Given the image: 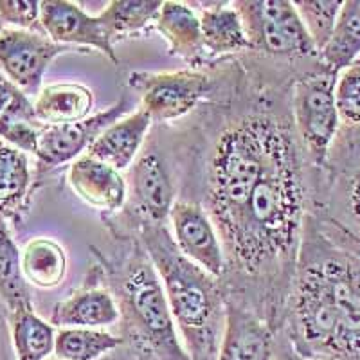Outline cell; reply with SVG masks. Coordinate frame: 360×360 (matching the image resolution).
<instances>
[{
	"label": "cell",
	"mask_w": 360,
	"mask_h": 360,
	"mask_svg": "<svg viewBox=\"0 0 360 360\" xmlns=\"http://www.w3.org/2000/svg\"><path fill=\"white\" fill-rule=\"evenodd\" d=\"M285 315L299 356L360 360V252L319 218H307Z\"/></svg>",
	"instance_id": "cell-1"
},
{
	"label": "cell",
	"mask_w": 360,
	"mask_h": 360,
	"mask_svg": "<svg viewBox=\"0 0 360 360\" xmlns=\"http://www.w3.org/2000/svg\"><path fill=\"white\" fill-rule=\"evenodd\" d=\"M139 236L159 272L189 359L218 360L227 307L225 287L180 252L166 225L141 224Z\"/></svg>",
	"instance_id": "cell-2"
},
{
	"label": "cell",
	"mask_w": 360,
	"mask_h": 360,
	"mask_svg": "<svg viewBox=\"0 0 360 360\" xmlns=\"http://www.w3.org/2000/svg\"><path fill=\"white\" fill-rule=\"evenodd\" d=\"M115 294L124 321V344L139 360H191L169 310L155 265L141 242L115 276Z\"/></svg>",
	"instance_id": "cell-3"
},
{
	"label": "cell",
	"mask_w": 360,
	"mask_h": 360,
	"mask_svg": "<svg viewBox=\"0 0 360 360\" xmlns=\"http://www.w3.org/2000/svg\"><path fill=\"white\" fill-rule=\"evenodd\" d=\"M337 76L321 69L307 74L294 86L292 123L299 146L314 168L326 164L342 128L335 101Z\"/></svg>",
	"instance_id": "cell-4"
},
{
	"label": "cell",
	"mask_w": 360,
	"mask_h": 360,
	"mask_svg": "<svg viewBox=\"0 0 360 360\" xmlns=\"http://www.w3.org/2000/svg\"><path fill=\"white\" fill-rule=\"evenodd\" d=\"M326 169L324 214L321 221L360 252V130L340 128ZM321 168V169H323Z\"/></svg>",
	"instance_id": "cell-5"
},
{
	"label": "cell",
	"mask_w": 360,
	"mask_h": 360,
	"mask_svg": "<svg viewBox=\"0 0 360 360\" xmlns=\"http://www.w3.org/2000/svg\"><path fill=\"white\" fill-rule=\"evenodd\" d=\"M252 51L274 58H319L314 41L290 0H236Z\"/></svg>",
	"instance_id": "cell-6"
},
{
	"label": "cell",
	"mask_w": 360,
	"mask_h": 360,
	"mask_svg": "<svg viewBox=\"0 0 360 360\" xmlns=\"http://www.w3.org/2000/svg\"><path fill=\"white\" fill-rule=\"evenodd\" d=\"M128 85L141 99V110L153 123H172L197 107L211 92L213 79L204 70L182 69L169 72L137 70L128 78Z\"/></svg>",
	"instance_id": "cell-7"
},
{
	"label": "cell",
	"mask_w": 360,
	"mask_h": 360,
	"mask_svg": "<svg viewBox=\"0 0 360 360\" xmlns=\"http://www.w3.org/2000/svg\"><path fill=\"white\" fill-rule=\"evenodd\" d=\"M131 103L128 96L119 99L112 107L92 114L85 121L60 127H41L38 148L34 153V179L41 180L65 164H72L89 152L103 131L110 124L130 114Z\"/></svg>",
	"instance_id": "cell-8"
},
{
	"label": "cell",
	"mask_w": 360,
	"mask_h": 360,
	"mask_svg": "<svg viewBox=\"0 0 360 360\" xmlns=\"http://www.w3.org/2000/svg\"><path fill=\"white\" fill-rule=\"evenodd\" d=\"M70 47L56 44L45 33L4 27L0 31V70L29 98L44 89V78L58 56Z\"/></svg>",
	"instance_id": "cell-9"
},
{
	"label": "cell",
	"mask_w": 360,
	"mask_h": 360,
	"mask_svg": "<svg viewBox=\"0 0 360 360\" xmlns=\"http://www.w3.org/2000/svg\"><path fill=\"white\" fill-rule=\"evenodd\" d=\"M169 221L173 242L180 252L221 281L227 274V256L217 225L204 205L179 198L172 209Z\"/></svg>",
	"instance_id": "cell-10"
},
{
	"label": "cell",
	"mask_w": 360,
	"mask_h": 360,
	"mask_svg": "<svg viewBox=\"0 0 360 360\" xmlns=\"http://www.w3.org/2000/svg\"><path fill=\"white\" fill-rule=\"evenodd\" d=\"M128 198L141 224L164 225L175 205L176 186L157 150H144L130 168Z\"/></svg>",
	"instance_id": "cell-11"
},
{
	"label": "cell",
	"mask_w": 360,
	"mask_h": 360,
	"mask_svg": "<svg viewBox=\"0 0 360 360\" xmlns=\"http://www.w3.org/2000/svg\"><path fill=\"white\" fill-rule=\"evenodd\" d=\"M41 29L44 33L63 47H94L117 63L114 44L108 38L107 29L99 15H90L76 2L70 0H44L41 2Z\"/></svg>",
	"instance_id": "cell-12"
},
{
	"label": "cell",
	"mask_w": 360,
	"mask_h": 360,
	"mask_svg": "<svg viewBox=\"0 0 360 360\" xmlns=\"http://www.w3.org/2000/svg\"><path fill=\"white\" fill-rule=\"evenodd\" d=\"M274 328L245 304L227 299L218 360H274Z\"/></svg>",
	"instance_id": "cell-13"
},
{
	"label": "cell",
	"mask_w": 360,
	"mask_h": 360,
	"mask_svg": "<svg viewBox=\"0 0 360 360\" xmlns=\"http://www.w3.org/2000/svg\"><path fill=\"white\" fill-rule=\"evenodd\" d=\"M67 182L76 197L105 214L121 211L128 200V182L123 173L86 153L70 164Z\"/></svg>",
	"instance_id": "cell-14"
},
{
	"label": "cell",
	"mask_w": 360,
	"mask_h": 360,
	"mask_svg": "<svg viewBox=\"0 0 360 360\" xmlns=\"http://www.w3.org/2000/svg\"><path fill=\"white\" fill-rule=\"evenodd\" d=\"M121 321L114 292L99 285H83L69 297L58 301L49 315V323L58 330L63 328H90L107 330Z\"/></svg>",
	"instance_id": "cell-15"
},
{
	"label": "cell",
	"mask_w": 360,
	"mask_h": 360,
	"mask_svg": "<svg viewBox=\"0 0 360 360\" xmlns=\"http://www.w3.org/2000/svg\"><path fill=\"white\" fill-rule=\"evenodd\" d=\"M152 124V117L141 108L127 114L99 135L86 155L108 164L117 172H127L141 155Z\"/></svg>",
	"instance_id": "cell-16"
},
{
	"label": "cell",
	"mask_w": 360,
	"mask_h": 360,
	"mask_svg": "<svg viewBox=\"0 0 360 360\" xmlns=\"http://www.w3.org/2000/svg\"><path fill=\"white\" fill-rule=\"evenodd\" d=\"M37 188L31 159L18 148L0 139V217L22 224Z\"/></svg>",
	"instance_id": "cell-17"
},
{
	"label": "cell",
	"mask_w": 360,
	"mask_h": 360,
	"mask_svg": "<svg viewBox=\"0 0 360 360\" xmlns=\"http://www.w3.org/2000/svg\"><path fill=\"white\" fill-rule=\"evenodd\" d=\"M160 37L168 44L169 54L197 67L205 60L200 13L186 2L166 0L155 20Z\"/></svg>",
	"instance_id": "cell-18"
},
{
	"label": "cell",
	"mask_w": 360,
	"mask_h": 360,
	"mask_svg": "<svg viewBox=\"0 0 360 360\" xmlns=\"http://www.w3.org/2000/svg\"><path fill=\"white\" fill-rule=\"evenodd\" d=\"M94 108V92L82 83H53L33 98L38 123L60 127L85 121Z\"/></svg>",
	"instance_id": "cell-19"
},
{
	"label": "cell",
	"mask_w": 360,
	"mask_h": 360,
	"mask_svg": "<svg viewBox=\"0 0 360 360\" xmlns=\"http://www.w3.org/2000/svg\"><path fill=\"white\" fill-rule=\"evenodd\" d=\"M20 263L27 285L38 290L58 288L65 281L69 270L67 250L49 236L31 238L22 249Z\"/></svg>",
	"instance_id": "cell-20"
},
{
	"label": "cell",
	"mask_w": 360,
	"mask_h": 360,
	"mask_svg": "<svg viewBox=\"0 0 360 360\" xmlns=\"http://www.w3.org/2000/svg\"><path fill=\"white\" fill-rule=\"evenodd\" d=\"M9 339L15 360H51L56 346V328L37 314L34 307L8 314Z\"/></svg>",
	"instance_id": "cell-21"
},
{
	"label": "cell",
	"mask_w": 360,
	"mask_h": 360,
	"mask_svg": "<svg viewBox=\"0 0 360 360\" xmlns=\"http://www.w3.org/2000/svg\"><path fill=\"white\" fill-rule=\"evenodd\" d=\"M202 34H204L205 54L224 56V54L252 51L245 25L234 4L207 6L200 13Z\"/></svg>",
	"instance_id": "cell-22"
},
{
	"label": "cell",
	"mask_w": 360,
	"mask_h": 360,
	"mask_svg": "<svg viewBox=\"0 0 360 360\" xmlns=\"http://www.w3.org/2000/svg\"><path fill=\"white\" fill-rule=\"evenodd\" d=\"M20 254L11 224L0 217V301L8 314L18 308L33 307L31 287L22 274Z\"/></svg>",
	"instance_id": "cell-23"
},
{
	"label": "cell",
	"mask_w": 360,
	"mask_h": 360,
	"mask_svg": "<svg viewBox=\"0 0 360 360\" xmlns=\"http://www.w3.org/2000/svg\"><path fill=\"white\" fill-rule=\"evenodd\" d=\"M321 63L333 74L342 72L360 58V0H346L335 31L323 49Z\"/></svg>",
	"instance_id": "cell-24"
},
{
	"label": "cell",
	"mask_w": 360,
	"mask_h": 360,
	"mask_svg": "<svg viewBox=\"0 0 360 360\" xmlns=\"http://www.w3.org/2000/svg\"><path fill=\"white\" fill-rule=\"evenodd\" d=\"M124 344L121 335L108 330L63 328L56 333L54 359L58 360H103Z\"/></svg>",
	"instance_id": "cell-25"
},
{
	"label": "cell",
	"mask_w": 360,
	"mask_h": 360,
	"mask_svg": "<svg viewBox=\"0 0 360 360\" xmlns=\"http://www.w3.org/2000/svg\"><path fill=\"white\" fill-rule=\"evenodd\" d=\"M160 8V0H112L98 15L107 29L108 38L115 44L117 40L143 33L144 29L155 24Z\"/></svg>",
	"instance_id": "cell-26"
},
{
	"label": "cell",
	"mask_w": 360,
	"mask_h": 360,
	"mask_svg": "<svg viewBox=\"0 0 360 360\" xmlns=\"http://www.w3.org/2000/svg\"><path fill=\"white\" fill-rule=\"evenodd\" d=\"M294 4L315 49L321 54L335 31L344 2L342 0H295Z\"/></svg>",
	"instance_id": "cell-27"
},
{
	"label": "cell",
	"mask_w": 360,
	"mask_h": 360,
	"mask_svg": "<svg viewBox=\"0 0 360 360\" xmlns=\"http://www.w3.org/2000/svg\"><path fill=\"white\" fill-rule=\"evenodd\" d=\"M335 101L342 127L360 130V65L353 63L339 72L335 83Z\"/></svg>",
	"instance_id": "cell-28"
},
{
	"label": "cell",
	"mask_w": 360,
	"mask_h": 360,
	"mask_svg": "<svg viewBox=\"0 0 360 360\" xmlns=\"http://www.w3.org/2000/svg\"><path fill=\"white\" fill-rule=\"evenodd\" d=\"M0 20L6 27L44 33L38 0H0Z\"/></svg>",
	"instance_id": "cell-29"
},
{
	"label": "cell",
	"mask_w": 360,
	"mask_h": 360,
	"mask_svg": "<svg viewBox=\"0 0 360 360\" xmlns=\"http://www.w3.org/2000/svg\"><path fill=\"white\" fill-rule=\"evenodd\" d=\"M13 119H37L33 99L20 92L0 70V127Z\"/></svg>",
	"instance_id": "cell-30"
},
{
	"label": "cell",
	"mask_w": 360,
	"mask_h": 360,
	"mask_svg": "<svg viewBox=\"0 0 360 360\" xmlns=\"http://www.w3.org/2000/svg\"><path fill=\"white\" fill-rule=\"evenodd\" d=\"M274 360H311V359H303V356H299L297 353L290 348L288 352H283L278 359L274 356Z\"/></svg>",
	"instance_id": "cell-31"
},
{
	"label": "cell",
	"mask_w": 360,
	"mask_h": 360,
	"mask_svg": "<svg viewBox=\"0 0 360 360\" xmlns=\"http://www.w3.org/2000/svg\"><path fill=\"white\" fill-rule=\"evenodd\" d=\"M4 27H6V25L2 24V20H0V31H2V29H4Z\"/></svg>",
	"instance_id": "cell-32"
},
{
	"label": "cell",
	"mask_w": 360,
	"mask_h": 360,
	"mask_svg": "<svg viewBox=\"0 0 360 360\" xmlns=\"http://www.w3.org/2000/svg\"><path fill=\"white\" fill-rule=\"evenodd\" d=\"M355 63H356V65H360V58H359V60H356V62H355Z\"/></svg>",
	"instance_id": "cell-33"
},
{
	"label": "cell",
	"mask_w": 360,
	"mask_h": 360,
	"mask_svg": "<svg viewBox=\"0 0 360 360\" xmlns=\"http://www.w3.org/2000/svg\"><path fill=\"white\" fill-rule=\"evenodd\" d=\"M51 360H58V359H51ZM105 360H110V359H105Z\"/></svg>",
	"instance_id": "cell-34"
}]
</instances>
